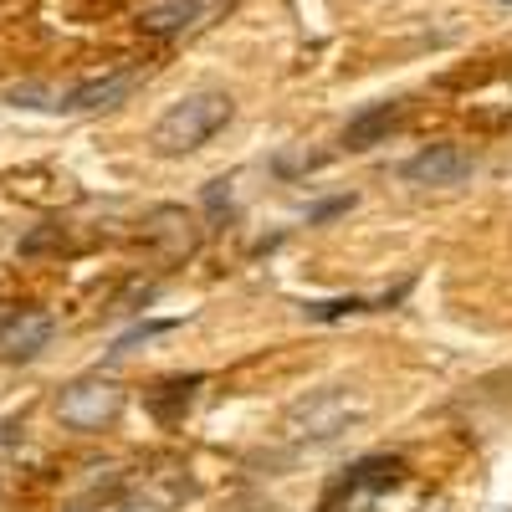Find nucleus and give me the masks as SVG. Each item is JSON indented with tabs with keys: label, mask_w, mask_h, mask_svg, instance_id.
<instances>
[{
	"label": "nucleus",
	"mask_w": 512,
	"mask_h": 512,
	"mask_svg": "<svg viewBox=\"0 0 512 512\" xmlns=\"http://www.w3.org/2000/svg\"><path fill=\"white\" fill-rule=\"evenodd\" d=\"M134 72L128 67H113V72H103V77H88V82H77V88L62 98V108L67 113H103V108H118L128 93H134Z\"/></svg>",
	"instance_id": "0eeeda50"
},
{
	"label": "nucleus",
	"mask_w": 512,
	"mask_h": 512,
	"mask_svg": "<svg viewBox=\"0 0 512 512\" xmlns=\"http://www.w3.org/2000/svg\"><path fill=\"white\" fill-rule=\"evenodd\" d=\"M231 113H236V103H231V93H221V88L185 93L180 103H169V108L159 113L154 134H149V144H154L164 159L195 154V149H205V144L216 139L226 123H231Z\"/></svg>",
	"instance_id": "f257e3e1"
},
{
	"label": "nucleus",
	"mask_w": 512,
	"mask_h": 512,
	"mask_svg": "<svg viewBox=\"0 0 512 512\" xmlns=\"http://www.w3.org/2000/svg\"><path fill=\"white\" fill-rule=\"evenodd\" d=\"M123 410V384L103 379V374H88V379H72L62 400H57V415L62 425H72V431H103V425H113Z\"/></svg>",
	"instance_id": "7ed1b4c3"
},
{
	"label": "nucleus",
	"mask_w": 512,
	"mask_h": 512,
	"mask_svg": "<svg viewBox=\"0 0 512 512\" xmlns=\"http://www.w3.org/2000/svg\"><path fill=\"white\" fill-rule=\"evenodd\" d=\"M369 415V400L344 390V384H328V390H313L308 400H297L287 415H282V431L292 441H308V446H323V441H338Z\"/></svg>",
	"instance_id": "f03ea898"
},
{
	"label": "nucleus",
	"mask_w": 512,
	"mask_h": 512,
	"mask_svg": "<svg viewBox=\"0 0 512 512\" xmlns=\"http://www.w3.org/2000/svg\"><path fill=\"white\" fill-rule=\"evenodd\" d=\"M400 118H405L400 103H374V108L354 113L349 128H344V149H349V154H364V149L384 144V139H390L395 128H400Z\"/></svg>",
	"instance_id": "6e6552de"
},
{
	"label": "nucleus",
	"mask_w": 512,
	"mask_h": 512,
	"mask_svg": "<svg viewBox=\"0 0 512 512\" xmlns=\"http://www.w3.org/2000/svg\"><path fill=\"white\" fill-rule=\"evenodd\" d=\"M52 313H41V308H16L6 323H0V359H11V364H26L36 359L41 349L52 344Z\"/></svg>",
	"instance_id": "423d86ee"
},
{
	"label": "nucleus",
	"mask_w": 512,
	"mask_h": 512,
	"mask_svg": "<svg viewBox=\"0 0 512 512\" xmlns=\"http://www.w3.org/2000/svg\"><path fill=\"white\" fill-rule=\"evenodd\" d=\"M52 246H67L62 226H47V231H31V236L21 241V256H36V251H52Z\"/></svg>",
	"instance_id": "f8f14e48"
},
{
	"label": "nucleus",
	"mask_w": 512,
	"mask_h": 512,
	"mask_svg": "<svg viewBox=\"0 0 512 512\" xmlns=\"http://www.w3.org/2000/svg\"><path fill=\"white\" fill-rule=\"evenodd\" d=\"M472 169H477V154L472 149H461V144H431V149H420L415 159H405L400 175L410 185H425V190H451L461 180H472Z\"/></svg>",
	"instance_id": "20e7f679"
},
{
	"label": "nucleus",
	"mask_w": 512,
	"mask_h": 512,
	"mask_svg": "<svg viewBox=\"0 0 512 512\" xmlns=\"http://www.w3.org/2000/svg\"><path fill=\"white\" fill-rule=\"evenodd\" d=\"M195 390H200V374H185V379H164L149 390V410L164 420V425H175L185 420V410L195 405Z\"/></svg>",
	"instance_id": "9d476101"
},
{
	"label": "nucleus",
	"mask_w": 512,
	"mask_h": 512,
	"mask_svg": "<svg viewBox=\"0 0 512 512\" xmlns=\"http://www.w3.org/2000/svg\"><path fill=\"white\" fill-rule=\"evenodd\" d=\"M144 241L159 246L169 262H185V256H195V246H200V226H195V216L185 205H159V210L144 216Z\"/></svg>",
	"instance_id": "39448f33"
},
{
	"label": "nucleus",
	"mask_w": 512,
	"mask_h": 512,
	"mask_svg": "<svg viewBox=\"0 0 512 512\" xmlns=\"http://www.w3.org/2000/svg\"><path fill=\"white\" fill-rule=\"evenodd\" d=\"M195 21H200V0H144L139 6V31L149 36H180Z\"/></svg>",
	"instance_id": "1a4fd4ad"
},
{
	"label": "nucleus",
	"mask_w": 512,
	"mask_h": 512,
	"mask_svg": "<svg viewBox=\"0 0 512 512\" xmlns=\"http://www.w3.org/2000/svg\"><path fill=\"white\" fill-rule=\"evenodd\" d=\"M405 482V461L400 456H364L349 472V492H390Z\"/></svg>",
	"instance_id": "9b49d317"
}]
</instances>
